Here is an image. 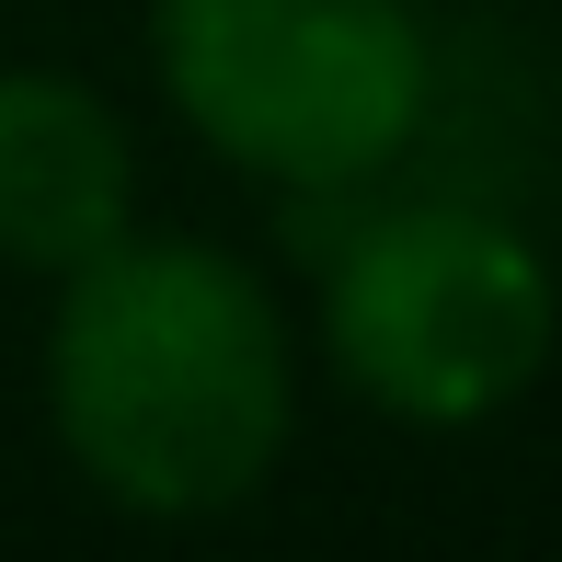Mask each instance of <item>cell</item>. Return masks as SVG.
I'll use <instances>...</instances> for the list:
<instances>
[{"label":"cell","instance_id":"3","mask_svg":"<svg viewBox=\"0 0 562 562\" xmlns=\"http://www.w3.org/2000/svg\"><path fill=\"white\" fill-rule=\"evenodd\" d=\"M551 356V276L482 207H414L345 252L334 368L402 425H471Z\"/></svg>","mask_w":562,"mask_h":562},{"label":"cell","instance_id":"1","mask_svg":"<svg viewBox=\"0 0 562 562\" xmlns=\"http://www.w3.org/2000/svg\"><path fill=\"white\" fill-rule=\"evenodd\" d=\"M58 437L138 517L241 505L288 448V322L207 241H115L69 265L46 345Z\"/></svg>","mask_w":562,"mask_h":562},{"label":"cell","instance_id":"4","mask_svg":"<svg viewBox=\"0 0 562 562\" xmlns=\"http://www.w3.org/2000/svg\"><path fill=\"white\" fill-rule=\"evenodd\" d=\"M126 126L69 69H0V252L12 265H92L126 229Z\"/></svg>","mask_w":562,"mask_h":562},{"label":"cell","instance_id":"2","mask_svg":"<svg viewBox=\"0 0 562 562\" xmlns=\"http://www.w3.org/2000/svg\"><path fill=\"white\" fill-rule=\"evenodd\" d=\"M161 81L241 172L356 184L425 115V35L402 0H161Z\"/></svg>","mask_w":562,"mask_h":562}]
</instances>
